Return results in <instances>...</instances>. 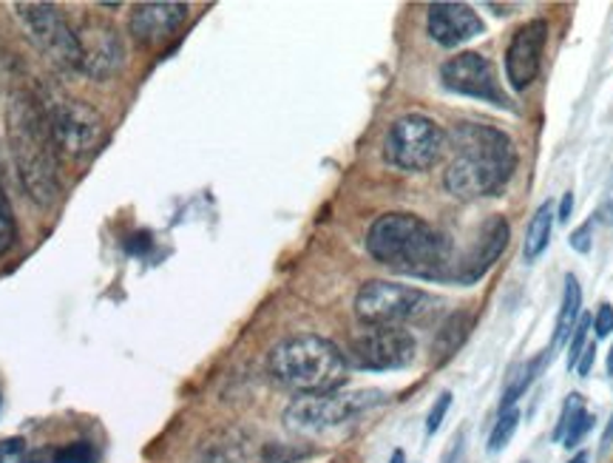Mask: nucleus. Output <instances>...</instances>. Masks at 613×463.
Listing matches in <instances>:
<instances>
[{"label": "nucleus", "instance_id": "obj_27", "mask_svg": "<svg viewBox=\"0 0 613 463\" xmlns=\"http://www.w3.org/2000/svg\"><path fill=\"white\" fill-rule=\"evenodd\" d=\"M94 450L85 441H74V444L63 446V450L54 452L52 463H92Z\"/></svg>", "mask_w": 613, "mask_h": 463}, {"label": "nucleus", "instance_id": "obj_31", "mask_svg": "<svg viewBox=\"0 0 613 463\" xmlns=\"http://www.w3.org/2000/svg\"><path fill=\"white\" fill-rule=\"evenodd\" d=\"M150 245H154V239H150L148 230H137V234L128 236V241H125V250H128L131 256H143Z\"/></svg>", "mask_w": 613, "mask_h": 463}, {"label": "nucleus", "instance_id": "obj_2", "mask_svg": "<svg viewBox=\"0 0 613 463\" xmlns=\"http://www.w3.org/2000/svg\"><path fill=\"white\" fill-rule=\"evenodd\" d=\"M451 160L444 188L455 199L475 203L497 196L517 171V148L502 128L486 123H457L449 131Z\"/></svg>", "mask_w": 613, "mask_h": 463}, {"label": "nucleus", "instance_id": "obj_32", "mask_svg": "<svg viewBox=\"0 0 613 463\" xmlns=\"http://www.w3.org/2000/svg\"><path fill=\"white\" fill-rule=\"evenodd\" d=\"M596 223H602V225H613V183L607 185L605 196H602L600 210H596Z\"/></svg>", "mask_w": 613, "mask_h": 463}, {"label": "nucleus", "instance_id": "obj_17", "mask_svg": "<svg viewBox=\"0 0 613 463\" xmlns=\"http://www.w3.org/2000/svg\"><path fill=\"white\" fill-rule=\"evenodd\" d=\"M580 319H582V288H580V281H576V276L568 274L565 290H562V301H560V316H557V327H554V341H551V347L546 350L549 356L554 350H560V347L571 339V333H574V327Z\"/></svg>", "mask_w": 613, "mask_h": 463}, {"label": "nucleus", "instance_id": "obj_3", "mask_svg": "<svg viewBox=\"0 0 613 463\" xmlns=\"http://www.w3.org/2000/svg\"><path fill=\"white\" fill-rule=\"evenodd\" d=\"M7 140L14 171L32 203L40 208L58 203L60 163L58 148L49 134L46 114L38 94L29 89H12L7 97Z\"/></svg>", "mask_w": 613, "mask_h": 463}, {"label": "nucleus", "instance_id": "obj_23", "mask_svg": "<svg viewBox=\"0 0 613 463\" xmlns=\"http://www.w3.org/2000/svg\"><path fill=\"white\" fill-rule=\"evenodd\" d=\"M14 241H18V225H14L12 205L0 188V259L14 248Z\"/></svg>", "mask_w": 613, "mask_h": 463}, {"label": "nucleus", "instance_id": "obj_30", "mask_svg": "<svg viewBox=\"0 0 613 463\" xmlns=\"http://www.w3.org/2000/svg\"><path fill=\"white\" fill-rule=\"evenodd\" d=\"M594 333L596 339H607V336L613 333V307L607 305H600V310H596L594 316Z\"/></svg>", "mask_w": 613, "mask_h": 463}, {"label": "nucleus", "instance_id": "obj_13", "mask_svg": "<svg viewBox=\"0 0 613 463\" xmlns=\"http://www.w3.org/2000/svg\"><path fill=\"white\" fill-rule=\"evenodd\" d=\"M546 47H549V23L540 18L522 23L511 34L509 49H506V80L515 92H526L540 78Z\"/></svg>", "mask_w": 613, "mask_h": 463}, {"label": "nucleus", "instance_id": "obj_28", "mask_svg": "<svg viewBox=\"0 0 613 463\" xmlns=\"http://www.w3.org/2000/svg\"><path fill=\"white\" fill-rule=\"evenodd\" d=\"M449 407H451V392L446 390L437 395L435 404H432V410H429V415H426V435H435V432L440 430V424H444V418H446V412H449Z\"/></svg>", "mask_w": 613, "mask_h": 463}, {"label": "nucleus", "instance_id": "obj_18", "mask_svg": "<svg viewBox=\"0 0 613 463\" xmlns=\"http://www.w3.org/2000/svg\"><path fill=\"white\" fill-rule=\"evenodd\" d=\"M554 223H557L554 205L542 203L540 208L534 210V216H531L529 228H526V241H522V256H526V261H537L542 254H546L551 234H554Z\"/></svg>", "mask_w": 613, "mask_h": 463}, {"label": "nucleus", "instance_id": "obj_7", "mask_svg": "<svg viewBox=\"0 0 613 463\" xmlns=\"http://www.w3.org/2000/svg\"><path fill=\"white\" fill-rule=\"evenodd\" d=\"M386 395L381 390H355V392H321V395H299L284 410V424L299 435H321V432L339 430L353 424L355 418L370 412L372 407L384 404Z\"/></svg>", "mask_w": 613, "mask_h": 463}, {"label": "nucleus", "instance_id": "obj_24", "mask_svg": "<svg viewBox=\"0 0 613 463\" xmlns=\"http://www.w3.org/2000/svg\"><path fill=\"white\" fill-rule=\"evenodd\" d=\"M591 327H594V316H582V319L576 321L574 333L568 339V370H576V364H580V356L588 347V330H591Z\"/></svg>", "mask_w": 613, "mask_h": 463}, {"label": "nucleus", "instance_id": "obj_34", "mask_svg": "<svg viewBox=\"0 0 613 463\" xmlns=\"http://www.w3.org/2000/svg\"><path fill=\"white\" fill-rule=\"evenodd\" d=\"M594 361H596V344L594 341H588L585 352L580 356V364H576V372H580V375H588L591 367H594Z\"/></svg>", "mask_w": 613, "mask_h": 463}, {"label": "nucleus", "instance_id": "obj_16", "mask_svg": "<svg viewBox=\"0 0 613 463\" xmlns=\"http://www.w3.org/2000/svg\"><path fill=\"white\" fill-rule=\"evenodd\" d=\"M185 20H188V3H165V0L139 3L128 18V32L139 47H159L185 27Z\"/></svg>", "mask_w": 613, "mask_h": 463}, {"label": "nucleus", "instance_id": "obj_12", "mask_svg": "<svg viewBox=\"0 0 613 463\" xmlns=\"http://www.w3.org/2000/svg\"><path fill=\"white\" fill-rule=\"evenodd\" d=\"M80 43V72L92 80H108L123 69L125 63V43L117 29L105 20L92 18L83 20L77 29Z\"/></svg>", "mask_w": 613, "mask_h": 463}, {"label": "nucleus", "instance_id": "obj_11", "mask_svg": "<svg viewBox=\"0 0 613 463\" xmlns=\"http://www.w3.org/2000/svg\"><path fill=\"white\" fill-rule=\"evenodd\" d=\"M440 83L451 94L484 100L497 109H511V100L502 92L495 63L480 52H460L446 60L440 65Z\"/></svg>", "mask_w": 613, "mask_h": 463}, {"label": "nucleus", "instance_id": "obj_38", "mask_svg": "<svg viewBox=\"0 0 613 463\" xmlns=\"http://www.w3.org/2000/svg\"><path fill=\"white\" fill-rule=\"evenodd\" d=\"M571 463H588V455H585V452H580V455H576Z\"/></svg>", "mask_w": 613, "mask_h": 463}, {"label": "nucleus", "instance_id": "obj_8", "mask_svg": "<svg viewBox=\"0 0 613 463\" xmlns=\"http://www.w3.org/2000/svg\"><path fill=\"white\" fill-rule=\"evenodd\" d=\"M449 151V134L444 125L426 114H404L389 125L384 140V157L392 168L406 174L435 168Z\"/></svg>", "mask_w": 613, "mask_h": 463}, {"label": "nucleus", "instance_id": "obj_33", "mask_svg": "<svg viewBox=\"0 0 613 463\" xmlns=\"http://www.w3.org/2000/svg\"><path fill=\"white\" fill-rule=\"evenodd\" d=\"M571 214H574V194L571 191H565L560 199V208H557V223L565 225L568 219H571Z\"/></svg>", "mask_w": 613, "mask_h": 463}, {"label": "nucleus", "instance_id": "obj_9", "mask_svg": "<svg viewBox=\"0 0 613 463\" xmlns=\"http://www.w3.org/2000/svg\"><path fill=\"white\" fill-rule=\"evenodd\" d=\"M14 14L27 29L29 40L58 72H80V43L54 3H14Z\"/></svg>", "mask_w": 613, "mask_h": 463}, {"label": "nucleus", "instance_id": "obj_21", "mask_svg": "<svg viewBox=\"0 0 613 463\" xmlns=\"http://www.w3.org/2000/svg\"><path fill=\"white\" fill-rule=\"evenodd\" d=\"M202 463H250L248 441L236 435V432H225L219 441L205 446Z\"/></svg>", "mask_w": 613, "mask_h": 463}, {"label": "nucleus", "instance_id": "obj_14", "mask_svg": "<svg viewBox=\"0 0 613 463\" xmlns=\"http://www.w3.org/2000/svg\"><path fill=\"white\" fill-rule=\"evenodd\" d=\"M511 239V228L506 223V216H489L477 234L475 245L469 248V254L460 261H455V274H451V281L457 285H475V281L484 279L491 268L497 265L500 254L506 250Z\"/></svg>", "mask_w": 613, "mask_h": 463}, {"label": "nucleus", "instance_id": "obj_22", "mask_svg": "<svg viewBox=\"0 0 613 463\" xmlns=\"http://www.w3.org/2000/svg\"><path fill=\"white\" fill-rule=\"evenodd\" d=\"M517 426H520V410H517V407L509 412H500L495 430H491V435H489V452L506 450L511 438H515Z\"/></svg>", "mask_w": 613, "mask_h": 463}, {"label": "nucleus", "instance_id": "obj_39", "mask_svg": "<svg viewBox=\"0 0 613 463\" xmlns=\"http://www.w3.org/2000/svg\"><path fill=\"white\" fill-rule=\"evenodd\" d=\"M0 171H3V160H0Z\"/></svg>", "mask_w": 613, "mask_h": 463}, {"label": "nucleus", "instance_id": "obj_5", "mask_svg": "<svg viewBox=\"0 0 613 463\" xmlns=\"http://www.w3.org/2000/svg\"><path fill=\"white\" fill-rule=\"evenodd\" d=\"M38 97L60 157L85 160L97 151V145L105 137V123L94 105L72 97V94L58 92V89H46Z\"/></svg>", "mask_w": 613, "mask_h": 463}, {"label": "nucleus", "instance_id": "obj_19", "mask_svg": "<svg viewBox=\"0 0 613 463\" xmlns=\"http://www.w3.org/2000/svg\"><path fill=\"white\" fill-rule=\"evenodd\" d=\"M469 330H471L469 313H451L444 325L437 327L435 344H432L437 361H449L451 356L464 347V341L469 339Z\"/></svg>", "mask_w": 613, "mask_h": 463}, {"label": "nucleus", "instance_id": "obj_4", "mask_svg": "<svg viewBox=\"0 0 613 463\" xmlns=\"http://www.w3.org/2000/svg\"><path fill=\"white\" fill-rule=\"evenodd\" d=\"M270 372L279 384L299 395H321V392H335L346 384L350 361L330 339L304 333L273 347Z\"/></svg>", "mask_w": 613, "mask_h": 463}, {"label": "nucleus", "instance_id": "obj_1", "mask_svg": "<svg viewBox=\"0 0 613 463\" xmlns=\"http://www.w3.org/2000/svg\"><path fill=\"white\" fill-rule=\"evenodd\" d=\"M366 250L392 274L424 281H451L455 248L440 228L415 214H384L366 230Z\"/></svg>", "mask_w": 613, "mask_h": 463}, {"label": "nucleus", "instance_id": "obj_20", "mask_svg": "<svg viewBox=\"0 0 613 463\" xmlns=\"http://www.w3.org/2000/svg\"><path fill=\"white\" fill-rule=\"evenodd\" d=\"M546 359H551L549 352H542V356H537L534 361H529V364H520L515 372H511L509 381H506V390H502L500 412L515 410V404L522 399V395H526V390H529L531 381L537 379V372H540V367L546 364Z\"/></svg>", "mask_w": 613, "mask_h": 463}, {"label": "nucleus", "instance_id": "obj_37", "mask_svg": "<svg viewBox=\"0 0 613 463\" xmlns=\"http://www.w3.org/2000/svg\"><path fill=\"white\" fill-rule=\"evenodd\" d=\"M607 372L613 375V347H611V352H607Z\"/></svg>", "mask_w": 613, "mask_h": 463}, {"label": "nucleus", "instance_id": "obj_36", "mask_svg": "<svg viewBox=\"0 0 613 463\" xmlns=\"http://www.w3.org/2000/svg\"><path fill=\"white\" fill-rule=\"evenodd\" d=\"M389 463H406V455H404V450H395V452H392Z\"/></svg>", "mask_w": 613, "mask_h": 463}, {"label": "nucleus", "instance_id": "obj_15", "mask_svg": "<svg viewBox=\"0 0 613 463\" xmlns=\"http://www.w3.org/2000/svg\"><path fill=\"white\" fill-rule=\"evenodd\" d=\"M426 32L435 40L437 47L457 49L480 38L486 32V23L469 3H432L426 12Z\"/></svg>", "mask_w": 613, "mask_h": 463}, {"label": "nucleus", "instance_id": "obj_10", "mask_svg": "<svg viewBox=\"0 0 613 463\" xmlns=\"http://www.w3.org/2000/svg\"><path fill=\"white\" fill-rule=\"evenodd\" d=\"M346 356L359 370H404L418 356V341L404 327H364L350 339Z\"/></svg>", "mask_w": 613, "mask_h": 463}, {"label": "nucleus", "instance_id": "obj_25", "mask_svg": "<svg viewBox=\"0 0 613 463\" xmlns=\"http://www.w3.org/2000/svg\"><path fill=\"white\" fill-rule=\"evenodd\" d=\"M582 412H585V401H582L580 392H571V395H568L565 404H562L560 424H557V430H554V441H562V438H565L568 426L574 424V421L582 415Z\"/></svg>", "mask_w": 613, "mask_h": 463}, {"label": "nucleus", "instance_id": "obj_35", "mask_svg": "<svg viewBox=\"0 0 613 463\" xmlns=\"http://www.w3.org/2000/svg\"><path fill=\"white\" fill-rule=\"evenodd\" d=\"M613 441V415H611V421H607V426H605V435H602V446H607Z\"/></svg>", "mask_w": 613, "mask_h": 463}, {"label": "nucleus", "instance_id": "obj_29", "mask_svg": "<svg viewBox=\"0 0 613 463\" xmlns=\"http://www.w3.org/2000/svg\"><path fill=\"white\" fill-rule=\"evenodd\" d=\"M568 245L576 250V254H588L591 250V245H594V219H588V223H582L580 228L571 234V239H568Z\"/></svg>", "mask_w": 613, "mask_h": 463}, {"label": "nucleus", "instance_id": "obj_6", "mask_svg": "<svg viewBox=\"0 0 613 463\" xmlns=\"http://www.w3.org/2000/svg\"><path fill=\"white\" fill-rule=\"evenodd\" d=\"M440 299L420 288L395 281H366L355 294V316L364 327H409L424 325L437 313Z\"/></svg>", "mask_w": 613, "mask_h": 463}, {"label": "nucleus", "instance_id": "obj_26", "mask_svg": "<svg viewBox=\"0 0 613 463\" xmlns=\"http://www.w3.org/2000/svg\"><path fill=\"white\" fill-rule=\"evenodd\" d=\"M591 426H594V415H591V412L585 410L580 418H576L574 424L568 426L565 438H562V446H565V450H576V446H580L582 441H585L588 432H591Z\"/></svg>", "mask_w": 613, "mask_h": 463}]
</instances>
